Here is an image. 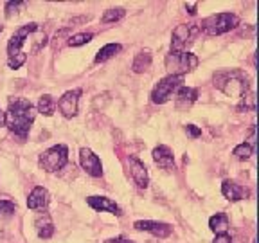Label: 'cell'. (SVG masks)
<instances>
[{
    "label": "cell",
    "instance_id": "cell-1",
    "mask_svg": "<svg viewBox=\"0 0 259 243\" xmlns=\"http://www.w3.org/2000/svg\"><path fill=\"white\" fill-rule=\"evenodd\" d=\"M34 119H36V108L31 105L29 99H24V97L9 99L8 112H6V126L9 128V132H13L20 139H25Z\"/></svg>",
    "mask_w": 259,
    "mask_h": 243
},
{
    "label": "cell",
    "instance_id": "cell-2",
    "mask_svg": "<svg viewBox=\"0 0 259 243\" xmlns=\"http://www.w3.org/2000/svg\"><path fill=\"white\" fill-rule=\"evenodd\" d=\"M214 87L229 97H241L248 90V76L239 69L218 70L214 74Z\"/></svg>",
    "mask_w": 259,
    "mask_h": 243
},
{
    "label": "cell",
    "instance_id": "cell-3",
    "mask_svg": "<svg viewBox=\"0 0 259 243\" xmlns=\"http://www.w3.org/2000/svg\"><path fill=\"white\" fill-rule=\"evenodd\" d=\"M238 25H239V18L234 13H218V15H212L209 18H205L200 24V29L205 34H209V36H220V34H225V32L232 31Z\"/></svg>",
    "mask_w": 259,
    "mask_h": 243
},
{
    "label": "cell",
    "instance_id": "cell-4",
    "mask_svg": "<svg viewBox=\"0 0 259 243\" xmlns=\"http://www.w3.org/2000/svg\"><path fill=\"white\" fill-rule=\"evenodd\" d=\"M198 63V56L193 53H186V51H180V53L171 51L166 56V69L169 76H184V74L196 69Z\"/></svg>",
    "mask_w": 259,
    "mask_h": 243
},
{
    "label": "cell",
    "instance_id": "cell-5",
    "mask_svg": "<svg viewBox=\"0 0 259 243\" xmlns=\"http://www.w3.org/2000/svg\"><path fill=\"white\" fill-rule=\"evenodd\" d=\"M69 162V148L65 144H58L49 148L47 151L40 155V166L44 168L47 173H54V171H60L67 166Z\"/></svg>",
    "mask_w": 259,
    "mask_h": 243
},
{
    "label": "cell",
    "instance_id": "cell-6",
    "mask_svg": "<svg viewBox=\"0 0 259 243\" xmlns=\"http://www.w3.org/2000/svg\"><path fill=\"white\" fill-rule=\"evenodd\" d=\"M184 87V76H166L157 83L151 92V101L155 105H164L177 94L178 89Z\"/></svg>",
    "mask_w": 259,
    "mask_h": 243
},
{
    "label": "cell",
    "instance_id": "cell-7",
    "mask_svg": "<svg viewBox=\"0 0 259 243\" xmlns=\"http://www.w3.org/2000/svg\"><path fill=\"white\" fill-rule=\"evenodd\" d=\"M194 32H196V27L194 24H180L175 27L173 36H171V51L175 53H180L187 47V44H191L194 38Z\"/></svg>",
    "mask_w": 259,
    "mask_h": 243
},
{
    "label": "cell",
    "instance_id": "cell-8",
    "mask_svg": "<svg viewBox=\"0 0 259 243\" xmlns=\"http://www.w3.org/2000/svg\"><path fill=\"white\" fill-rule=\"evenodd\" d=\"M36 31H38V24H34V22L18 29V31H16L15 34H13V36L9 38V44H8V54H9V58L22 54V45L25 44V40H27V38L31 36L32 32H36Z\"/></svg>",
    "mask_w": 259,
    "mask_h": 243
},
{
    "label": "cell",
    "instance_id": "cell-9",
    "mask_svg": "<svg viewBox=\"0 0 259 243\" xmlns=\"http://www.w3.org/2000/svg\"><path fill=\"white\" fill-rule=\"evenodd\" d=\"M79 162H81V168H83L90 177L97 178L103 175L101 158L97 157L92 150H89V148H81L79 150Z\"/></svg>",
    "mask_w": 259,
    "mask_h": 243
},
{
    "label": "cell",
    "instance_id": "cell-10",
    "mask_svg": "<svg viewBox=\"0 0 259 243\" xmlns=\"http://www.w3.org/2000/svg\"><path fill=\"white\" fill-rule=\"evenodd\" d=\"M79 96H81V89H74L65 92L58 101V108L63 113V117L70 119L77 115V105H79Z\"/></svg>",
    "mask_w": 259,
    "mask_h": 243
},
{
    "label": "cell",
    "instance_id": "cell-11",
    "mask_svg": "<svg viewBox=\"0 0 259 243\" xmlns=\"http://www.w3.org/2000/svg\"><path fill=\"white\" fill-rule=\"evenodd\" d=\"M135 229L137 231H146L150 234L157 236V238H167L173 232V227L169 223L164 222H153V220H141V222H135Z\"/></svg>",
    "mask_w": 259,
    "mask_h": 243
},
{
    "label": "cell",
    "instance_id": "cell-12",
    "mask_svg": "<svg viewBox=\"0 0 259 243\" xmlns=\"http://www.w3.org/2000/svg\"><path fill=\"white\" fill-rule=\"evenodd\" d=\"M222 194L229 202H239V200L247 198L248 189L243 187L241 184L234 182V180H223L222 184Z\"/></svg>",
    "mask_w": 259,
    "mask_h": 243
},
{
    "label": "cell",
    "instance_id": "cell-13",
    "mask_svg": "<svg viewBox=\"0 0 259 243\" xmlns=\"http://www.w3.org/2000/svg\"><path fill=\"white\" fill-rule=\"evenodd\" d=\"M130 171H132V178L141 189H146L150 184V177H148V170H146L144 162H141L137 157H130Z\"/></svg>",
    "mask_w": 259,
    "mask_h": 243
},
{
    "label": "cell",
    "instance_id": "cell-14",
    "mask_svg": "<svg viewBox=\"0 0 259 243\" xmlns=\"http://www.w3.org/2000/svg\"><path fill=\"white\" fill-rule=\"evenodd\" d=\"M198 99V89H191V87L184 85L182 89H178L175 94V105L178 110H187L193 106V103Z\"/></svg>",
    "mask_w": 259,
    "mask_h": 243
},
{
    "label": "cell",
    "instance_id": "cell-15",
    "mask_svg": "<svg viewBox=\"0 0 259 243\" xmlns=\"http://www.w3.org/2000/svg\"><path fill=\"white\" fill-rule=\"evenodd\" d=\"M87 204L96 211H106V213H112V215H115V216L122 215L121 207L113 202L112 198H106V196H89Z\"/></svg>",
    "mask_w": 259,
    "mask_h": 243
},
{
    "label": "cell",
    "instance_id": "cell-16",
    "mask_svg": "<svg viewBox=\"0 0 259 243\" xmlns=\"http://www.w3.org/2000/svg\"><path fill=\"white\" fill-rule=\"evenodd\" d=\"M49 202H51V196H49V191L45 189V187L41 186H36L34 189L31 191V194H29L27 198V207L32 211L36 209H45V207L49 206Z\"/></svg>",
    "mask_w": 259,
    "mask_h": 243
},
{
    "label": "cell",
    "instance_id": "cell-17",
    "mask_svg": "<svg viewBox=\"0 0 259 243\" xmlns=\"http://www.w3.org/2000/svg\"><path fill=\"white\" fill-rule=\"evenodd\" d=\"M34 225H36L38 236H40L41 239L53 238V234H54V223H53V220H51V216H49V213H41V215H38Z\"/></svg>",
    "mask_w": 259,
    "mask_h": 243
},
{
    "label": "cell",
    "instance_id": "cell-18",
    "mask_svg": "<svg viewBox=\"0 0 259 243\" xmlns=\"http://www.w3.org/2000/svg\"><path fill=\"white\" fill-rule=\"evenodd\" d=\"M153 160L157 162L160 168H164V170H169V168H173V164H175L173 151L164 144L157 146V148L153 150Z\"/></svg>",
    "mask_w": 259,
    "mask_h": 243
},
{
    "label": "cell",
    "instance_id": "cell-19",
    "mask_svg": "<svg viewBox=\"0 0 259 243\" xmlns=\"http://www.w3.org/2000/svg\"><path fill=\"white\" fill-rule=\"evenodd\" d=\"M209 229L216 234H223L229 231V216L225 213H216L214 216H210L209 220Z\"/></svg>",
    "mask_w": 259,
    "mask_h": 243
},
{
    "label": "cell",
    "instance_id": "cell-20",
    "mask_svg": "<svg viewBox=\"0 0 259 243\" xmlns=\"http://www.w3.org/2000/svg\"><path fill=\"white\" fill-rule=\"evenodd\" d=\"M121 44H106L105 47L97 53V56H96V63H101V61H106V60H110V58H113L115 54H119L121 53Z\"/></svg>",
    "mask_w": 259,
    "mask_h": 243
},
{
    "label": "cell",
    "instance_id": "cell-21",
    "mask_svg": "<svg viewBox=\"0 0 259 243\" xmlns=\"http://www.w3.org/2000/svg\"><path fill=\"white\" fill-rule=\"evenodd\" d=\"M151 67V54L150 53H139L137 56H135L134 63H132V69H134V72L141 74L144 72V70H148Z\"/></svg>",
    "mask_w": 259,
    "mask_h": 243
},
{
    "label": "cell",
    "instance_id": "cell-22",
    "mask_svg": "<svg viewBox=\"0 0 259 243\" xmlns=\"http://www.w3.org/2000/svg\"><path fill=\"white\" fill-rule=\"evenodd\" d=\"M54 108H56V101L53 99V96H49V94H44L40 97V101H38V112L44 113V115H53Z\"/></svg>",
    "mask_w": 259,
    "mask_h": 243
},
{
    "label": "cell",
    "instance_id": "cell-23",
    "mask_svg": "<svg viewBox=\"0 0 259 243\" xmlns=\"http://www.w3.org/2000/svg\"><path fill=\"white\" fill-rule=\"evenodd\" d=\"M239 112H254L255 110V92L254 90H247V92L241 96V103L238 105Z\"/></svg>",
    "mask_w": 259,
    "mask_h": 243
},
{
    "label": "cell",
    "instance_id": "cell-24",
    "mask_svg": "<svg viewBox=\"0 0 259 243\" xmlns=\"http://www.w3.org/2000/svg\"><path fill=\"white\" fill-rule=\"evenodd\" d=\"M254 148L252 146H248L247 142H243V144L236 146L234 150H232V155H234L236 158H239V160H248V158L254 155Z\"/></svg>",
    "mask_w": 259,
    "mask_h": 243
},
{
    "label": "cell",
    "instance_id": "cell-25",
    "mask_svg": "<svg viewBox=\"0 0 259 243\" xmlns=\"http://www.w3.org/2000/svg\"><path fill=\"white\" fill-rule=\"evenodd\" d=\"M126 15V9L117 8V9H108L105 11V15L101 16V22L103 24H110V22H119L121 18H124Z\"/></svg>",
    "mask_w": 259,
    "mask_h": 243
},
{
    "label": "cell",
    "instance_id": "cell-26",
    "mask_svg": "<svg viewBox=\"0 0 259 243\" xmlns=\"http://www.w3.org/2000/svg\"><path fill=\"white\" fill-rule=\"evenodd\" d=\"M15 211H16L15 202H11V200H0V222L11 218Z\"/></svg>",
    "mask_w": 259,
    "mask_h": 243
},
{
    "label": "cell",
    "instance_id": "cell-27",
    "mask_svg": "<svg viewBox=\"0 0 259 243\" xmlns=\"http://www.w3.org/2000/svg\"><path fill=\"white\" fill-rule=\"evenodd\" d=\"M92 38H94L92 32H77V34H74V36L69 38V45L70 47H79V45L89 44Z\"/></svg>",
    "mask_w": 259,
    "mask_h": 243
},
{
    "label": "cell",
    "instance_id": "cell-28",
    "mask_svg": "<svg viewBox=\"0 0 259 243\" xmlns=\"http://www.w3.org/2000/svg\"><path fill=\"white\" fill-rule=\"evenodd\" d=\"M25 6H27V2H22V0H16V2H6V16L8 18H11L13 15H16V13H20V9H24Z\"/></svg>",
    "mask_w": 259,
    "mask_h": 243
},
{
    "label": "cell",
    "instance_id": "cell-29",
    "mask_svg": "<svg viewBox=\"0 0 259 243\" xmlns=\"http://www.w3.org/2000/svg\"><path fill=\"white\" fill-rule=\"evenodd\" d=\"M25 61H27V54L22 53V54H18V56L9 58V60H8V65H9V69H20V67L25 63Z\"/></svg>",
    "mask_w": 259,
    "mask_h": 243
},
{
    "label": "cell",
    "instance_id": "cell-30",
    "mask_svg": "<svg viewBox=\"0 0 259 243\" xmlns=\"http://www.w3.org/2000/svg\"><path fill=\"white\" fill-rule=\"evenodd\" d=\"M186 134L189 135L191 139H198L200 135H202V130H200L198 126H194V125H187L186 126Z\"/></svg>",
    "mask_w": 259,
    "mask_h": 243
},
{
    "label": "cell",
    "instance_id": "cell-31",
    "mask_svg": "<svg viewBox=\"0 0 259 243\" xmlns=\"http://www.w3.org/2000/svg\"><path fill=\"white\" fill-rule=\"evenodd\" d=\"M212 243H232V238L227 234V232H223V234H216V238Z\"/></svg>",
    "mask_w": 259,
    "mask_h": 243
},
{
    "label": "cell",
    "instance_id": "cell-32",
    "mask_svg": "<svg viewBox=\"0 0 259 243\" xmlns=\"http://www.w3.org/2000/svg\"><path fill=\"white\" fill-rule=\"evenodd\" d=\"M247 144L252 146V148L255 150V126H252L250 132H248V141H247Z\"/></svg>",
    "mask_w": 259,
    "mask_h": 243
},
{
    "label": "cell",
    "instance_id": "cell-33",
    "mask_svg": "<svg viewBox=\"0 0 259 243\" xmlns=\"http://www.w3.org/2000/svg\"><path fill=\"white\" fill-rule=\"evenodd\" d=\"M186 9H189V15H196V2H193V4H186Z\"/></svg>",
    "mask_w": 259,
    "mask_h": 243
},
{
    "label": "cell",
    "instance_id": "cell-34",
    "mask_svg": "<svg viewBox=\"0 0 259 243\" xmlns=\"http://www.w3.org/2000/svg\"><path fill=\"white\" fill-rule=\"evenodd\" d=\"M6 125V112H2V108H0V126Z\"/></svg>",
    "mask_w": 259,
    "mask_h": 243
},
{
    "label": "cell",
    "instance_id": "cell-35",
    "mask_svg": "<svg viewBox=\"0 0 259 243\" xmlns=\"http://www.w3.org/2000/svg\"><path fill=\"white\" fill-rule=\"evenodd\" d=\"M2 31H4V25H2V24H0V32H2Z\"/></svg>",
    "mask_w": 259,
    "mask_h": 243
},
{
    "label": "cell",
    "instance_id": "cell-36",
    "mask_svg": "<svg viewBox=\"0 0 259 243\" xmlns=\"http://www.w3.org/2000/svg\"><path fill=\"white\" fill-rule=\"evenodd\" d=\"M122 243H134V241H128V239H122Z\"/></svg>",
    "mask_w": 259,
    "mask_h": 243
}]
</instances>
